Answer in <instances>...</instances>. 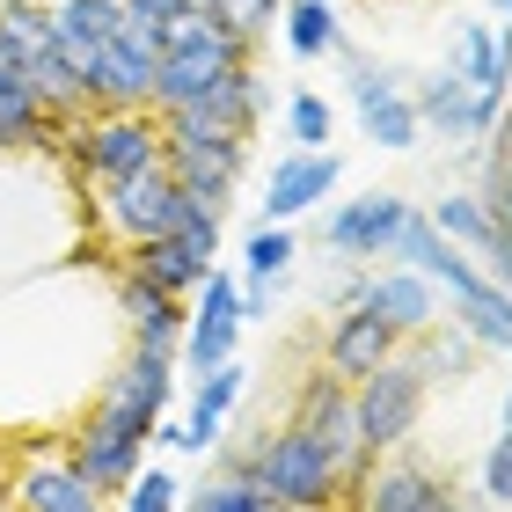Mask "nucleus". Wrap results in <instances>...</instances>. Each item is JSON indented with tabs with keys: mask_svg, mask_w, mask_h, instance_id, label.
Segmentation results:
<instances>
[{
	"mask_svg": "<svg viewBox=\"0 0 512 512\" xmlns=\"http://www.w3.org/2000/svg\"><path fill=\"white\" fill-rule=\"evenodd\" d=\"M213 454H220V476L256 483L271 512H330L344 498V469L315 447L308 432H293V425H278V432L264 425L249 447H227V439H220Z\"/></svg>",
	"mask_w": 512,
	"mask_h": 512,
	"instance_id": "nucleus-1",
	"label": "nucleus"
},
{
	"mask_svg": "<svg viewBox=\"0 0 512 512\" xmlns=\"http://www.w3.org/2000/svg\"><path fill=\"white\" fill-rule=\"evenodd\" d=\"M256 66V44H242L213 8H183L161 22V66H154V110L205 103L227 74Z\"/></svg>",
	"mask_w": 512,
	"mask_h": 512,
	"instance_id": "nucleus-2",
	"label": "nucleus"
},
{
	"mask_svg": "<svg viewBox=\"0 0 512 512\" xmlns=\"http://www.w3.org/2000/svg\"><path fill=\"white\" fill-rule=\"evenodd\" d=\"M59 154L74 161V176L96 191V183H125L139 169H154L161 154V110H96L88 125L59 132Z\"/></svg>",
	"mask_w": 512,
	"mask_h": 512,
	"instance_id": "nucleus-3",
	"label": "nucleus"
},
{
	"mask_svg": "<svg viewBox=\"0 0 512 512\" xmlns=\"http://www.w3.org/2000/svg\"><path fill=\"white\" fill-rule=\"evenodd\" d=\"M425 395H432V381L417 374V359H403V352H395L388 366H374L366 381H352L359 454H366V461H388V454L417 432V417H425Z\"/></svg>",
	"mask_w": 512,
	"mask_h": 512,
	"instance_id": "nucleus-4",
	"label": "nucleus"
},
{
	"mask_svg": "<svg viewBox=\"0 0 512 512\" xmlns=\"http://www.w3.org/2000/svg\"><path fill=\"white\" fill-rule=\"evenodd\" d=\"M220 213H198V205H183V220L169 227V235H154V242H139L125 249V264L139 278H154L161 293H176V300H191L205 278L220 271Z\"/></svg>",
	"mask_w": 512,
	"mask_h": 512,
	"instance_id": "nucleus-5",
	"label": "nucleus"
},
{
	"mask_svg": "<svg viewBox=\"0 0 512 512\" xmlns=\"http://www.w3.org/2000/svg\"><path fill=\"white\" fill-rule=\"evenodd\" d=\"M96 220L118 249H139L183 220V183L169 176V161H154V169H139L125 183H96Z\"/></svg>",
	"mask_w": 512,
	"mask_h": 512,
	"instance_id": "nucleus-6",
	"label": "nucleus"
},
{
	"mask_svg": "<svg viewBox=\"0 0 512 512\" xmlns=\"http://www.w3.org/2000/svg\"><path fill=\"white\" fill-rule=\"evenodd\" d=\"M330 59L344 66V96L359 110V132L374 139L381 154H410L417 139H425V125H417V110H410V88H395L388 66H374L366 52H352V44H337Z\"/></svg>",
	"mask_w": 512,
	"mask_h": 512,
	"instance_id": "nucleus-7",
	"label": "nucleus"
},
{
	"mask_svg": "<svg viewBox=\"0 0 512 512\" xmlns=\"http://www.w3.org/2000/svg\"><path fill=\"white\" fill-rule=\"evenodd\" d=\"M293 432H308L322 454L344 469V491L374 469V461L359 454V417H352V381H337L330 366H315L308 381H300V395H293V417H286Z\"/></svg>",
	"mask_w": 512,
	"mask_h": 512,
	"instance_id": "nucleus-8",
	"label": "nucleus"
},
{
	"mask_svg": "<svg viewBox=\"0 0 512 512\" xmlns=\"http://www.w3.org/2000/svg\"><path fill=\"white\" fill-rule=\"evenodd\" d=\"M410 110H417V125L439 132L447 147H476V139H491V132H498V118H505V103L476 96V88L461 81L454 66H432V74L410 88Z\"/></svg>",
	"mask_w": 512,
	"mask_h": 512,
	"instance_id": "nucleus-9",
	"label": "nucleus"
},
{
	"mask_svg": "<svg viewBox=\"0 0 512 512\" xmlns=\"http://www.w3.org/2000/svg\"><path fill=\"white\" fill-rule=\"evenodd\" d=\"M242 388H249V366H242V359H227V366H213V374H198L183 417L154 432V447H169V454H213L220 439H227V410L242 403Z\"/></svg>",
	"mask_w": 512,
	"mask_h": 512,
	"instance_id": "nucleus-10",
	"label": "nucleus"
},
{
	"mask_svg": "<svg viewBox=\"0 0 512 512\" xmlns=\"http://www.w3.org/2000/svg\"><path fill=\"white\" fill-rule=\"evenodd\" d=\"M242 344V300H235V271H213L205 286L191 293V322H183V344L176 359L191 366V374H213V366L235 359Z\"/></svg>",
	"mask_w": 512,
	"mask_h": 512,
	"instance_id": "nucleus-11",
	"label": "nucleus"
},
{
	"mask_svg": "<svg viewBox=\"0 0 512 512\" xmlns=\"http://www.w3.org/2000/svg\"><path fill=\"white\" fill-rule=\"evenodd\" d=\"M403 213H410V198H403V191H366V198H344L337 213L322 220V242H330L337 264H388Z\"/></svg>",
	"mask_w": 512,
	"mask_h": 512,
	"instance_id": "nucleus-12",
	"label": "nucleus"
},
{
	"mask_svg": "<svg viewBox=\"0 0 512 512\" xmlns=\"http://www.w3.org/2000/svg\"><path fill=\"white\" fill-rule=\"evenodd\" d=\"M344 183V161L322 147V154H300V147H286L271 161V176H264V198H256V220H271V227H293L300 213H315L322 198H330Z\"/></svg>",
	"mask_w": 512,
	"mask_h": 512,
	"instance_id": "nucleus-13",
	"label": "nucleus"
},
{
	"mask_svg": "<svg viewBox=\"0 0 512 512\" xmlns=\"http://www.w3.org/2000/svg\"><path fill=\"white\" fill-rule=\"evenodd\" d=\"M110 293H118V315H125V344H132V352H169V359H176L183 322H191V300L161 293L154 278H139L132 264L110 278Z\"/></svg>",
	"mask_w": 512,
	"mask_h": 512,
	"instance_id": "nucleus-14",
	"label": "nucleus"
},
{
	"mask_svg": "<svg viewBox=\"0 0 512 512\" xmlns=\"http://www.w3.org/2000/svg\"><path fill=\"white\" fill-rule=\"evenodd\" d=\"M359 512H461V491L425 461H374L359 483Z\"/></svg>",
	"mask_w": 512,
	"mask_h": 512,
	"instance_id": "nucleus-15",
	"label": "nucleus"
},
{
	"mask_svg": "<svg viewBox=\"0 0 512 512\" xmlns=\"http://www.w3.org/2000/svg\"><path fill=\"white\" fill-rule=\"evenodd\" d=\"M395 352H403V337H395L374 308H337L330 344H322V366H330L337 381H366V374H374V366H388Z\"/></svg>",
	"mask_w": 512,
	"mask_h": 512,
	"instance_id": "nucleus-16",
	"label": "nucleus"
},
{
	"mask_svg": "<svg viewBox=\"0 0 512 512\" xmlns=\"http://www.w3.org/2000/svg\"><path fill=\"white\" fill-rule=\"evenodd\" d=\"M359 308H374L395 337L439 330V286H432V278H417V271H403V264H388V271L366 278V300H359Z\"/></svg>",
	"mask_w": 512,
	"mask_h": 512,
	"instance_id": "nucleus-17",
	"label": "nucleus"
},
{
	"mask_svg": "<svg viewBox=\"0 0 512 512\" xmlns=\"http://www.w3.org/2000/svg\"><path fill=\"white\" fill-rule=\"evenodd\" d=\"M447 66L476 96L505 103L512 96V30H498V22H454V59Z\"/></svg>",
	"mask_w": 512,
	"mask_h": 512,
	"instance_id": "nucleus-18",
	"label": "nucleus"
},
{
	"mask_svg": "<svg viewBox=\"0 0 512 512\" xmlns=\"http://www.w3.org/2000/svg\"><path fill=\"white\" fill-rule=\"evenodd\" d=\"M0 154H59V125L22 81V66L0 59Z\"/></svg>",
	"mask_w": 512,
	"mask_h": 512,
	"instance_id": "nucleus-19",
	"label": "nucleus"
},
{
	"mask_svg": "<svg viewBox=\"0 0 512 512\" xmlns=\"http://www.w3.org/2000/svg\"><path fill=\"white\" fill-rule=\"evenodd\" d=\"M454 330L469 337L476 352H512V293L498 286L491 271L454 293Z\"/></svg>",
	"mask_w": 512,
	"mask_h": 512,
	"instance_id": "nucleus-20",
	"label": "nucleus"
},
{
	"mask_svg": "<svg viewBox=\"0 0 512 512\" xmlns=\"http://www.w3.org/2000/svg\"><path fill=\"white\" fill-rule=\"evenodd\" d=\"M425 220H432L454 249H469V256H491V249L505 242V220H498L476 191H447V198H432V213H425Z\"/></svg>",
	"mask_w": 512,
	"mask_h": 512,
	"instance_id": "nucleus-21",
	"label": "nucleus"
},
{
	"mask_svg": "<svg viewBox=\"0 0 512 512\" xmlns=\"http://www.w3.org/2000/svg\"><path fill=\"white\" fill-rule=\"evenodd\" d=\"M278 37H286L293 59H330L344 44V22H337L330 0H286L278 8Z\"/></svg>",
	"mask_w": 512,
	"mask_h": 512,
	"instance_id": "nucleus-22",
	"label": "nucleus"
},
{
	"mask_svg": "<svg viewBox=\"0 0 512 512\" xmlns=\"http://www.w3.org/2000/svg\"><path fill=\"white\" fill-rule=\"evenodd\" d=\"M88 505H103V498L88 491L66 461H37V469L22 476V512H88Z\"/></svg>",
	"mask_w": 512,
	"mask_h": 512,
	"instance_id": "nucleus-23",
	"label": "nucleus"
},
{
	"mask_svg": "<svg viewBox=\"0 0 512 512\" xmlns=\"http://www.w3.org/2000/svg\"><path fill=\"white\" fill-rule=\"evenodd\" d=\"M403 359H417V374L425 381H461L469 374V359H476V344L461 337V330H425V337H403Z\"/></svg>",
	"mask_w": 512,
	"mask_h": 512,
	"instance_id": "nucleus-24",
	"label": "nucleus"
},
{
	"mask_svg": "<svg viewBox=\"0 0 512 512\" xmlns=\"http://www.w3.org/2000/svg\"><path fill=\"white\" fill-rule=\"evenodd\" d=\"M293 256H300V242H293V227H271V220H256L249 235H242V278H286L293 271Z\"/></svg>",
	"mask_w": 512,
	"mask_h": 512,
	"instance_id": "nucleus-25",
	"label": "nucleus"
},
{
	"mask_svg": "<svg viewBox=\"0 0 512 512\" xmlns=\"http://www.w3.org/2000/svg\"><path fill=\"white\" fill-rule=\"evenodd\" d=\"M330 132H337L330 96H315V88H293V96H286V139H293L300 154H322V147H330Z\"/></svg>",
	"mask_w": 512,
	"mask_h": 512,
	"instance_id": "nucleus-26",
	"label": "nucleus"
},
{
	"mask_svg": "<svg viewBox=\"0 0 512 512\" xmlns=\"http://www.w3.org/2000/svg\"><path fill=\"white\" fill-rule=\"evenodd\" d=\"M183 512H271V505H264V491H256V483L213 476V483H198V491L183 498Z\"/></svg>",
	"mask_w": 512,
	"mask_h": 512,
	"instance_id": "nucleus-27",
	"label": "nucleus"
},
{
	"mask_svg": "<svg viewBox=\"0 0 512 512\" xmlns=\"http://www.w3.org/2000/svg\"><path fill=\"white\" fill-rule=\"evenodd\" d=\"M476 498L491 505V512H505V505H512V432H505V425H498V439H491V447H483Z\"/></svg>",
	"mask_w": 512,
	"mask_h": 512,
	"instance_id": "nucleus-28",
	"label": "nucleus"
},
{
	"mask_svg": "<svg viewBox=\"0 0 512 512\" xmlns=\"http://www.w3.org/2000/svg\"><path fill=\"white\" fill-rule=\"evenodd\" d=\"M278 8H286V0H213V15H220L242 44H264V37L278 30Z\"/></svg>",
	"mask_w": 512,
	"mask_h": 512,
	"instance_id": "nucleus-29",
	"label": "nucleus"
},
{
	"mask_svg": "<svg viewBox=\"0 0 512 512\" xmlns=\"http://www.w3.org/2000/svg\"><path fill=\"white\" fill-rule=\"evenodd\" d=\"M125 512H183V483L169 469H139L125 483Z\"/></svg>",
	"mask_w": 512,
	"mask_h": 512,
	"instance_id": "nucleus-30",
	"label": "nucleus"
},
{
	"mask_svg": "<svg viewBox=\"0 0 512 512\" xmlns=\"http://www.w3.org/2000/svg\"><path fill=\"white\" fill-rule=\"evenodd\" d=\"M235 300H242V330H249V322H271L278 286H271V278H235Z\"/></svg>",
	"mask_w": 512,
	"mask_h": 512,
	"instance_id": "nucleus-31",
	"label": "nucleus"
},
{
	"mask_svg": "<svg viewBox=\"0 0 512 512\" xmlns=\"http://www.w3.org/2000/svg\"><path fill=\"white\" fill-rule=\"evenodd\" d=\"M132 8H139V15H154V22H169V15L191 8V0H132Z\"/></svg>",
	"mask_w": 512,
	"mask_h": 512,
	"instance_id": "nucleus-32",
	"label": "nucleus"
},
{
	"mask_svg": "<svg viewBox=\"0 0 512 512\" xmlns=\"http://www.w3.org/2000/svg\"><path fill=\"white\" fill-rule=\"evenodd\" d=\"M491 15L505 22V30H512V0H491Z\"/></svg>",
	"mask_w": 512,
	"mask_h": 512,
	"instance_id": "nucleus-33",
	"label": "nucleus"
},
{
	"mask_svg": "<svg viewBox=\"0 0 512 512\" xmlns=\"http://www.w3.org/2000/svg\"><path fill=\"white\" fill-rule=\"evenodd\" d=\"M505 432H512V381H505Z\"/></svg>",
	"mask_w": 512,
	"mask_h": 512,
	"instance_id": "nucleus-34",
	"label": "nucleus"
},
{
	"mask_svg": "<svg viewBox=\"0 0 512 512\" xmlns=\"http://www.w3.org/2000/svg\"><path fill=\"white\" fill-rule=\"evenodd\" d=\"M505 139H512V96H505Z\"/></svg>",
	"mask_w": 512,
	"mask_h": 512,
	"instance_id": "nucleus-35",
	"label": "nucleus"
},
{
	"mask_svg": "<svg viewBox=\"0 0 512 512\" xmlns=\"http://www.w3.org/2000/svg\"><path fill=\"white\" fill-rule=\"evenodd\" d=\"M191 8H213V0H191Z\"/></svg>",
	"mask_w": 512,
	"mask_h": 512,
	"instance_id": "nucleus-36",
	"label": "nucleus"
},
{
	"mask_svg": "<svg viewBox=\"0 0 512 512\" xmlns=\"http://www.w3.org/2000/svg\"><path fill=\"white\" fill-rule=\"evenodd\" d=\"M88 512H103V505H88Z\"/></svg>",
	"mask_w": 512,
	"mask_h": 512,
	"instance_id": "nucleus-37",
	"label": "nucleus"
}]
</instances>
